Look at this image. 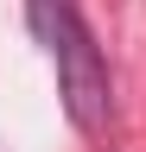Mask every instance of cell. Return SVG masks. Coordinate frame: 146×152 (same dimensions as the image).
I'll return each instance as SVG.
<instances>
[{"label":"cell","mask_w":146,"mask_h":152,"mask_svg":"<svg viewBox=\"0 0 146 152\" xmlns=\"http://www.w3.org/2000/svg\"><path fill=\"white\" fill-rule=\"evenodd\" d=\"M26 26L57 64V102L76 133H102L114 114V76H108L102 38L76 0H26Z\"/></svg>","instance_id":"1"}]
</instances>
